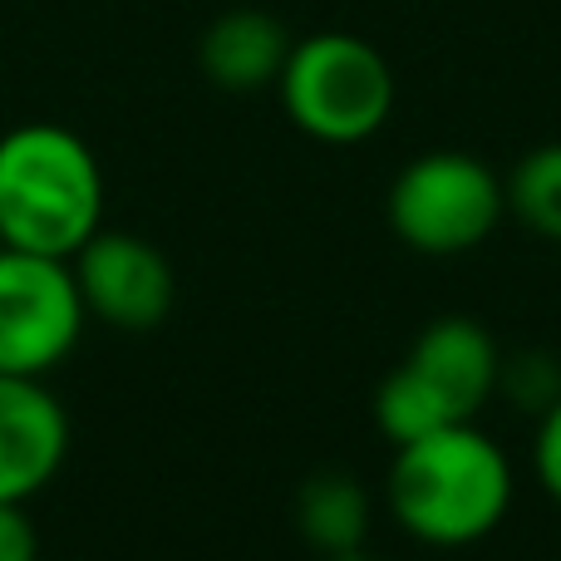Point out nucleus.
<instances>
[{"label": "nucleus", "instance_id": "f257e3e1", "mask_svg": "<svg viewBox=\"0 0 561 561\" xmlns=\"http://www.w3.org/2000/svg\"><path fill=\"white\" fill-rule=\"evenodd\" d=\"M513 488V458L503 454L497 438L478 428V419H468V424H448L419 444L394 448L385 503L414 542L458 552V547L488 542L503 527Z\"/></svg>", "mask_w": 561, "mask_h": 561}, {"label": "nucleus", "instance_id": "f03ea898", "mask_svg": "<svg viewBox=\"0 0 561 561\" xmlns=\"http://www.w3.org/2000/svg\"><path fill=\"white\" fill-rule=\"evenodd\" d=\"M104 227V168L65 124L0 134V242L69 262Z\"/></svg>", "mask_w": 561, "mask_h": 561}, {"label": "nucleus", "instance_id": "7ed1b4c3", "mask_svg": "<svg viewBox=\"0 0 561 561\" xmlns=\"http://www.w3.org/2000/svg\"><path fill=\"white\" fill-rule=\"evenodd\" d=\"M286 118L325 148H355L394 114V69L369 39L320 30L290 45L276 79Z\"/></svg>", "mask_w": 561, "mask_h": 561}, {"label": "nucleus", "instance_id": "20e7f679", "mask_svg": "<svg viewBox=\"0 0 561 561\" xmlns=\"http://www.w3.org/2000/svg\"><path fill=\"white\" fill-rule=\"evenodd\" d=\"M389 232L419 256H463L507 217V183L473 153L434 148L404 163L385 197Z\"/></svg>", "mask_w": 561, "mask_h": 561}, {"label": "nucleus", "instance_id": "39448f33", "mask_svg": "<svg viewBox=\"0 0 561 561\" xmlns=\"http://www.w3.org/2000/svg\"><path fill=\"white\" fill-rule=\"evenodd\" d=\"M84 320L69 262L0 252V375H49L79 345Z\"/></svg>", "mask_w": 561, "mask_h": 561}, {"label": "nucleus", "instance_id": "423d86ee", "mask_svg": "<svg viewBox=\"0 0 561 561\" xmlns=\"http://www.w3.org/2000/svg\"><path fill=\"white\" fill-rule=\"evenodd\" d=\"M69 272H75L79 300H84L89 316L114 330H128V335H144V330L163 325L178 300L173 262L148 237H134V232H104L99 227L69 256Z\"/></svg>", "mask_w": 561, "mask_h": 561}, {"label": "nucleus", "instance_id": "0eeeda50", "mask_svg": "<svg viewBox=\"0 0 561 561\" xmlns=\"http://www.w3.org/2000/svg\"><path fill=\"white\" fill-rule=\"evenodd\" d=\"M69 414L45 379L0 375V503H30L65 468Z\"/></svg>", "mask_w": 561, "mask_h": 561}, {"label": "nucleus", "instance_id": "6e6552de", "mask_svg": "<svg viewBox=\"0 0 561 561\" xmlns=\"http://www.w3.org/2000/svg\"><path fill=\"white\" fill-rule=\"evenodd\" d=\"M404 365L419 369L458 419H478L503 389V350H497L493 330L473 316L428 320Z\"/></svg>", "mask_w": 561, "mask_h": 561}, {"label": "nucleus", "instance_id": "1a4fd4ad", "mask_svg": "<svg viewBox=\"0 0 561 561\" xmlns=\"http://www.w3.org/2000/svg\"><path fill=\"white\" fill-rule=\"evenodd\" d=\"M290 30L272 10H227L197 39V65L227 94H252V89H276L280 69L290 55Z\"/></svg>", "mask_w": 561, "mask_h": 561}, {"label": "nucleus", "instance_id": "9d476101", "mask_svg": "<svg viewBox=\"0 0 561 561\" xmlns=\"http://www.w3.org/2000/svg\"><path fill=\"white\" fill-rule=\"evenodd\" d=\"M369 523H375L369 488L350 473H316L296 493V527L320 557L365 552Z\"/></svg>", "mask_w": 561, "mask_h": 561}, {"label": "nucleus", "instance_id": "9b49d317", "mask_svg": "<svg viewBox=\"0 0 561 561\" xmlns=\"http://www.w3.org/2000/svg\"><path fill=\"white\" fill-rule=\"evenodd\" d=\"M375 424L389 444L404 448V444H419V438L438 434V428H448V424H468V419H458L454 409L438 399V389L428 385L419 369H409L404 359H399L375 389Z\"/></svg>", "mask_w": 561, "mask_h": 561}, {"label": "nucleus", "instance_id": "f8f14e48", "mask_svg": "<svg viewBox=\"0 0 561 561\" xmlns=\"http://www.w3.org/2000/svg\"><path fill=\"white\" fill-rule=\"evenodd\" d=\"M503 183H507V217H517L547 242H561V138L523 153Z\"/></svg>", "mask_w": 561, "mask_h": 561}, {"label": "nucleus", "instance_id": "ddd939ff", "mask_svg": "<svg viewBox=\"0 0 561 561\" xmlns=\"http://www.w3.org/2000/svg\"><path fill=\"white\" fill-rule=\"evenodd\" d=\"M533 468L542 493L561 507V394L537 414V444H533Z\"/></svg>", "mask_w": 561, "mask_h": 561}, {"label": "nucleus", "instance_id": "4468645a", "mask_svg": "<svg viewBox=\"0 0 561 561\" xmlns=\"http://www.w3.org/2000/svg\"><path fill=\"white\" fill-rule=\"evenodd\" d=\"M0 561H39V527L30 503H0Z\"/></svg>", "mask_w": 561, "mask_h": 561}, {"label": "nucleus", "instance_id": "2eb2a0df", "mask_svg": "<svg viewBox=\"0 0 561 561\" xmlns=\"http://www.w3.org/2000/svg\"><path fill=\"white\" fill-rule=\"evenodd\" d=\"M325 561H375L369 552H345V557H325Z\"/></svg>", "mask_w": 561, "mask_h": 561}, {"label": "nucleus", "instance_id": "dca6fc26", "mask_svg": "<svg viewBox=\"0 0 561 561\" xmlns=\"http://www.w3.org/2000/svg\"><path fill=\"white\" fill-rule=\"evenodd\" d=\"M0 252H5V242H0Z\"/></svg>", "mask_w": 561, "mask_h": 561}]
</instances>
